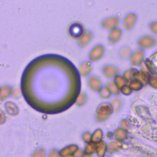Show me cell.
I'll use <instances>...</instances> for the list:
<instances>
[{
  "instance_id": "2e32d148",
  "label": "cell",
  "mask_w": 157,
  "mask_h": 157,
  "mask_svg": "<svg viewBox=\"0 0 157 157\" xmlns=\"http://www.w3.org/2000/svg\"><path fill=\"white\" fill-rule=\"evenodd\" d=\"M132 53H133V51L128 46L122 47L118 52L119 57H120V58L122 60L130 58Z\"/></svg>"
},
{
  "instance_id": "7a4b0ae2",
  "label": "cell",
  "mask_w": 157,
  "mask_h": 157,
  "mask_svg": "<svg viewBox=\"0 0 157 157\" xmlns=\"http://www.w3.org/2000/svg\"><path fill=\"white\" fill-rule=\"evenodd\" d=\"M86 31L84 24L78 21L72 22L68 27V36L73 39L77 40L84 35Z\"/></svg>"
},
{
  "instance_id": "f546056e",
  "label": "cell",
  "mask_w": 157,
  "mask_h": 157,
  "mask_svg": "<svg viewBox=\"0 0 157 157\" xmlns=\"http://www.w3.org/2000/svg\"><path fill=\"white\" fill-rule=\"evenodd\" d=\"M99 93H100V97L104 99H108V98H110L112 95V93L107 87L102 88V89L100 91Z\"/></svg>"
},
{
  "instance_id": "e575fe53",
  "label": "cell",
  "mask_w": 157,
  "mask_h": 157,
  "mask_svg": "<svg viewBox=\"0 0 157 157\" xmlns=\"http://www.w3.org/2000/svg\"><path fill=\"white\" fill-rule=\"evenodd\" d=\"M46 151L44 149L40 148L35 151L31 157H45Z\"/></svg>"
},
{
  "instance_id": "ac0fdd59",
  "label": "cell",
  "mask_w": 157,
  "mask_h": 157,
  "mask_svg": "<svg viewBox=\"0 0 157 157\" xmlns=\"http://www.w3.org/2000/svg\"><path fill=\"white\" fill-rule=\"evenodd\" d=\"M123 147V144L121 141H111L108 144V152L109 153H115Z\"/></svg>"
},
{
  "instance_id": "e0dca14e",
  "label": "cell",
  "mask_w": 157,
  "mask_h": 157,
  "mask_svg": "<svg viewBox=\"0 0 157 157\" xmlns=\"http://www.w3.org/2000/svg\"><path fill=\"white\" fill-rule=\"evenodd\" d=\"M5 107L7 113H8L11 115H16L19 113V108L17 105L13 102H6L5 104Z\"/></svg>"
},
{
  "instance_id": "52a82bcc",
  "label": "cell",
  "mask_w": 157,
  "mask_h": 157,
  "mask_svg": "<svg viewBox=\"0 0 157 157\" xmlns=\"http://www.w3.org/2000/svg\"><path fill=\"white\" fill-rule=\"evenodd\" d=\"M145 56V50L142 49H137L134 52L130 58V63L133 66H137L141 65V63L144 61V58Z\"/></svg>"
},
{
  "instance_id": "1f68e13d",
  "label": "cell",
  "mask_w": 157,
  "mask_h": 157,
  "mask_svg": "<svg viewBox=\"0 0 157 157\" xmlns=\"http://www.w3.org/2000/svg\"><path fill=\"white\" fill-rule=\"evenodd\" d=\"M22 95H23V94H22V89L20 87H16L13 89L12 93H11V96L13 97H14L15 98H19Z\"/></svg>"
},
{
  "instance_id": "6da1fadb",
  "label": "cell",
  "mask_w": 157,
  "mask_h": 157,
  "mask_svg": "<svg viewBox=\"0 0 157 157\" xmlns=\"http://www.w3.org/2000/svg\"><path fill=\"white\" fill-rule=\"evenodd\" d=\"M78 69L67 58L47 53L32 60L25 68L20 88L33 109L44 114H57L69 108L81 92Z\"/></svg>"
},
{
  "instance_id": "ba28073f",
  "label": "cell",
  "mask_w": 157,
  "mask_h": 157,
  "mask_svg": "<svg viewBox=\"0 0 157 157\" xmlns=\"http://www.w3.org/2000/svg\"><path fill=\"white\" fill-rule=\"evenodd\" d=\"M137 21V16L134 13H130L127 14L123 20V26L126 30H132Z\"/></svg>"
},
{
  "instance_id": "cb8c5ba5",
  "label": "cell",
  "mask_w": 157,
  "mask_h": 157,
  "mask_svg": "<svg viewBox=\"0 0 157 157\" xmlns=\"http://www.w3.org/2000/svg\"><path fill=\"white\" fill-rule=\"evenodd\" d=\"M84 152L86 155H92L97 152V144L92 142L87 144Z\"/></svg>"
},
{
  "instance_id": "484cf974",
  "label": "cell",
  "mask_w": 157,
  "mask_h": 157,
  "mask_svg": "<svg viewBox=\"0 0 157 157\" xmlns=\"http://www.w3.org/2000/svg\"><path fill=\"white\" fill-rule=\"evenodd\" d=\"M114 82L115 84L120 89L123 86L127 84L128 82L126 81L125 78L123 77V75H120L119 74L115 76L114 78Z\"/></svg>"
},
{
  "instance_id": "7c38bea8",
  "label": "cell",
  "mask_w": 157,
  "mask_h": 157,
  "mask_svg": "<svg viewBox=\"0 0 157 157\" xmlns=\"http://www.w3.org/2000/svg\"><path fill=\"white\" fill-rule=\"evenodd\" d=\"M123 36V30L120 28H116L109 31L108 35V41L112 44L117 43Z\"/></svg>"
},
{
  "instance_id": "4fadbf2b",
  "label": "cell",
  "mask_w": 157,
  "mask_h": 157,
  "mask_svg": "<svg viewBox=\"0 0 157 157\" xmlns=\"http://www.w3.org/2000/svg\"><path fill=\"white\" fill-rule=\"evenodd\" d=\"M92 70V62L90 60L82 61L78 68V72L81 77H87L90 75Z\"/></svg>"
},
{
  "instance_id": "d6a6232c",
  "label": "cell",
  "mask_w": 157,
  "mask_h": 157,
  "mask_svg": "<svg viewBox=\"0 0 157 157\" xmlns=\"http://www.w3.org/2000/svg\"><path fill=\"white\" fill-rule=\"evenodd\" d=\"M150 31L155 35H157V21H152L148 24Z\"/></svg>"
},
{
  "instance_id": "9c48e42d",
  "label": "cell",
  "mask_w": 157,
  "mask_h": 157,
  "mask_svg": "<svg viewBox=\"0 0 157 157\" xmlns=\"http://www.w3.org/2000/svg\"><path fill=\"white\" fill-rule=\"evenodd\" d=\"M103 74L108 78H114L119 75V69L115 66L112 64H106L102 68Z\"/></svg>"
},
{
  "instance_id": "5b68a950",
  "label": "cell",
  "mask_w": 157,
  "mask_h": 157,
  "mask_svg": "<svg viewBox=\"0 0 157 157\" xmlns=\"http://www.w3.org/2000/svg\"><path fill=\"white\" fill-rule=\"evenodd\" d=\"M105 53V47L102 44H97L90 50L88 58L92 62H96L101 60Z\"/></svg>"
},
{
  "instance_id": "8992f818",
  "label": "cell",
  "mask_w": 157,
  "mask_h": 157,
  "mask_svg": "<svg viewBox=\"0 0 157 157\" xmlns=\"http://www.w3.org/2000/svg\"><path fill=\"white\" fill-rule=\"evenodd\" d=\"M120 23V19L118 16H110L101 21V26L106 30H112L118 27Z\"/></svg>"
},
{
  "instance_id": "d4e9b609",
  "label": "cell",
  "mask_w": 157,
  "mask_h": 157,
  "mask_svg": "<svg viewBox=\"0 0 157 157\" xmlns=\"http://www.w3.org/2000/svg\"><path fill=\"white\" fill-rule=\"evenodd\" d=\"M128 85L133 91H138L143 87V84L139 81L136 79V78H134V79L128 82Z\"/></svg>"
},
{
  "instance_id": "83f0119b",
  "label": "cell",
  "mask_w": 157,
  "mask_h": 157,
  "mask_svg": "<svg viewBox=\"0 0 157 157\" xmlns=\"http://www.w3.org/2000/svg\"><path fill=\"white\" fill-rule=\"evenodd\" d=\"M87 100V97L85 93H80L75 99V104L78 106H82L85 104Z\"/></svg>"
},
{
  "instance_id": "60d3db41",
  "label": "cell",
  "mask_w": 157,
  "mask_h": 157,
  "mask_svg": "<svg viewBox=\"0 0 157 157\" xmlns=\"http://www.w3.org/2000/svg\"><path fill=\"white\" fill-rule=\"evenodd\" d=\"M85 157H94L93 155H86Z\"/></svg>"
},
{
  "instance_id": "836d02e7",
  "label": "cell",
  "mask_w": 157,
  "mask_h": 157,
  "mask_svg": "<svg viewBox=\"0 0 157 157\" xmlns=\"http://www.w3.org/2000/svg\"><path fill=\"white\" fill-rule=\"evenodd\" d=\"M132 90L130 87V86L127 84L125 85L120 89V92L123 94L124 95H130L132 93Z\"/></svg>"
},
{
  "instance_id": "7402d4cb",
  "label": "cell",
  "mask_w": 157,
  "mask_h": 157,
  "mask_svg": "<svg viewBox=\"0 0 157 157\" xmlns=\"http://www.w3.org/2000/svg\"><path fill=\"white\" fill-rule=\"evenodd\" d=\"M114 137L119 141H123L126 139L127 134L125 130L123 128H117L114 131Z\"/></svg>"
},
{
  "instance_id": "8fae6325",
  "label": "cell",
  "mask_w": 157,
  "mask_h": 157,
  "mask_svg": "<svg viewBox=\"0 0 157 157\" xmlns=\"http://www.w3.org/2000/svg\"><path fill=\"white\" fill-rule=\"evenodd\" d=\"M93 38V34L90 30H86L84 35L77 40V44L78 46L81 48L86 47L92 40Z\"/></svg>"
},
{
  "instance_id": "8d00e7d4",
  "label": "cell",
  "mask_w": 157,
  "mask_h": 157,
  "mask_svg": "<svg viewBox=\"0 0 157 157\" xmlns=\"http://www.w3.org/2000/svg\"><path fill=\"white\" fill-rule=\"evenodd\" d=\"M60 153H59V152L57 150V149H52L49 155H48V157H60Z\"/></svg>"
},
{
  "instance_id": "ffe728a7",
  "label": "cell",
  "mask_w": 157,
  "mask_h": 157,
  "mask_svg": "<svg viewBox=\"0 0 157 157\" xmlns=\"http://www.w3.org/2000/svg\"><path fill=\"white\" fill-rule=\"evenodd\" d=\"M149 78L150 77L148 74L144 71H137L134 77V78L139 81L143 85L146 84L148 82Z\"/></svg>"
},
{
  "instance_id": "4316f807",
  "label": "cell",
  "mask_w": 157,
  "mask_h": 157,
  "mask_svg": "<svg viewBox=\"0 0 157 157\" xmlns=\"http://www.w3.org/2000/svg\"><path fill=\"white\" fill-rule=\"evenodd\" d=\"M106 87L114 95H119L121 93L120 89L115 84L114 81H110L108 82L106 84Z\"/></svg>"
},
{
  "instance_id": "603a6c76",
  "label": "cell",
  "mask_w": 157,
  "mask_h": 157,
  "mask_svg": "<svg viewBox=\"0 0 157 157\" xmlns=\"http://www.w3.org/2000/svg\"><path fill=\"white\" fill-rule=\"evenodd\" d=\"M104 137L103 132L101 129H97L94 133L92 134V142L95 144H98L103 141Z\"/></svg>"
},
{
  "instance_id": "30bf717a",
  "label": "cell",
  "mask_w": 157,
  "mask_h": 157,
  "mask_svg": "<svg viewBox=\"0 0 157 157\" xmlns=\"http://www.w3.org/2000/svg\"><path fill=\"white\" fill-rule=\"evenodd\" d=\"M87 82L89 87L95 92H100L103 88V84L101 80L95 75L89 76Z\"/></svg>"
},
{
  "instance_id": "3957f363",
  "label": "cell",
  "mask_w": 157,
  "mask_h": 157,
  "mask_svg": "<svg viewBox=\"0 0 157 157\" xmlns=\"http://www.w3.org/2000/svg\"><path fill=\"white\" fill-rule=\"evenodd\" d=\"M114 112L111 104L108 103H103L100 104L96 112V119L99 122L106 121Z\"/></svg>"
},
{
  "instance_id": "d590c367",
  "label": "cell",
  "mask_w": 157,
  "mask_h": 157,
  "mask_svg": "<svg viewBox=\"0 0 157 157\" xmlns=\"http://www.w3.org/2000/svg\"><path fill=\"white\" fill-rule=\"evenodd\" d=\"M148 83H149V84L152 87L157 89V78L156 77H150Z\"/></svg>"
},
{
  "instance_id": "9a60e30c",
  "label": "cell",
  "mask_w": 157,
  "mask_h": 157,
  "mask_svg": "<svg viewBox=\"0 0 157 157\" xmlns=\"http://www.w3.org/2000/svg\"><path fill=\"white\" fill-rule=\"evenodd\" d=\"M108 152V144L104 141L97 144V155L98 157H104Z\"/></svg>"
},
{
  "instance_id": "5bb4252c",
  "label": "cell",
  "mask_w": 157,
  "mask_h": 157,
  "mask_svg": "<svg viewBox=\"0 0 157 157\" xmlns=\"http://www.w3.org/2000/svg\"><path fill=\"white\" fill-rule=\"evenodd\" d=\"M78 146L75 144L68 145L59 151V153L61 157H67L72 156L78 150Z\"/></svg>"
},
{
  "instance_id": "f35d334b",
  "label": "cell",
  "mask_w": 157,
  "mask_h": 157,
  "mask_svg": "<svg viewBox=\"0 0 157 157\" xmlns=\"http://www.w3.org/2000/svg\"><path fill=\"white\" fill-rule=\"evenodd\" d=\"M120 125H121V127L122 128L124 129V130H126L128 128V122L126 120L124 119L123 120H122L121 122V123H120Z\"/></svg>"
},
{
  "instance_id": "44dd1931",
  "label": "cell",
  "mask_w": 157,
  "mask_h": 157,
  "mask_svg": "<svg viewBox=\"0 0 157 157\" xmlns=\"http://www.w3.org/2000/svg\"><path fill=\"white\" fill-rule=\"evenodd\" d=\"M137 72V70L136 68H131L126 70L123 72V76L125 78L127 82H129L131 80L134 79L135 77V75Z\"/></svg>"
},
{
  "instance_id": "ab89813d",
  "label": "cell",
  "mask_w": 157,
  "mask_h": 157,
  "mask_svg": "<svg viewBox=\"0 0 157 157\" xmlns=\"http://www.w3.org/2000/svg\"><path fill=\"white\" fill-rule=\"evenodd\" d=\"M106 137L109 139H112L114 137V133L112 131H109L106 134Z\"/></svg>"
},
{
  "instance_id": "b9f144b4",
  "label": "cell",
  "mask_w": 157,
  "mask_h": 157,
  "mask_svg": "<svg viewBox=\"0 0 157 157\" xmlns=\"http://www.w3.org/2000/svg\"><path fill=\"white\" fill-rule=\"evenodd\" d=\"M67 157H74V155H72V156H67Z\"/></svg>"
},
{
  "instance_id": "d6986e66",
  "label": "cell",
  "mask_w": 157,
  "mask_h": 157,
  "mask_svg": "<svg viewBox=\"0 0 157 157\" xmlns=\"http://www.w3.org/2000/svg\"><path fill=\"white\" fill-rule=\"evenodd\" d=\"M13 89L11 86L9 85H5L1 88V92H0V100L2 101L5 100L8 97L11 95Z\"/></svg>"
},
{
  "instance_id": "f1b7e54d",
  "label": "cell",
  "mask_w": 157,
  "mask_h": 157,
  "mask_svg": "<svg viewBox=\"0 0 157 157\" xmlns=\"http://www.w3.org/2000/svg\"><path fill=\"white\" fill-rule=\"evenodd\" d=\"M111 105L112 108L114 112H116L119 111L122 106V100L119 98H115L112 100Z\"/></svg>"
},
{
  "instance_id": "7bdbcfd3",
  "label": "cell",
  "mask_w": 157,
  "mask_h": 157,
  "mask_svg": "<svg viewBox=\"0 0 157 157\" xmlns=\"http://www.w3.org/2000/svg\"><path fill=\"white\" fill-rule=\"evenodd\" d=\"M104 157H109V156H104Z\"/></svg>"
},
{
  "instance_id": "4dcf8cb0",
  "label": "cell",
  "mask_w": 157,
  "mask_h": 157,
  "mask_svg": "<svg viewBox=\"0 0 157 157\" xmlns=\"http://www.w3.org/2000/svg\"><path fill=\"white\" fill-rule=\"evenodd\" d=\"M82 138L83 141L86 144L91 142L92 138V134H91V133L89 131H86L82 134Z\"/></svg>"
},
{
  "instance_id": "277c9868",
  "label": "cell",
  "mask_w": 157,
  "mask_h": 157,
  "mask_svg": "<svg viewBox=\"0 0 157 157\" xmlns=\"http://www.w3.org/2000/svg\"><path fill=\"white\" fill-rule=\"evenodd\" d=\"M157 44L156 38L152 35H145L141 36L137 41V45L139 48L146 50L153 48Z\"/></svg>"
},
{
  "instance_id": "74e56055",
  "label": "cell",
  "mask_w": 157,
  "mask_h": 157,
  "mask_svg": "<svg viewBox=\"0 0 157 157\" xmlns=\"http://www.w3.org/2000/svg\"><path fill=\"white\" fill-rule=\"evenodd\" d=\"M85 156L86 155L84 153V152L80 148H78V150L74 155V157H85Z\"/></svg>"
}]
</instances>
